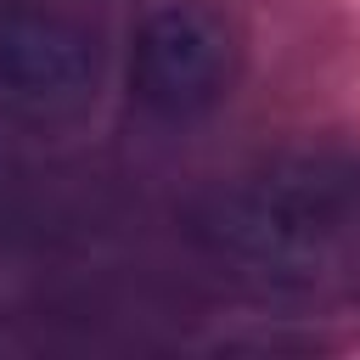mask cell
Segmentation results:
<instances>
[{"mask_svg": "<svg viewBox=\"0 0 360 360\" xmlns=\"http://www.w3.org/2000/svg\"><path fill=\"white\" fill-rule=\"evenodd\" d=\"M191 236L225 270L264 287H338L360 276V152L309 146L214 186Z\"/></svg>", "mask_w": 360, "mask_h": 360, "instance_id": "cell-1", "label": "cell"}, {"mask_svg": "<svg viewBox=\"0 0 360 360\" xmlns=\"http://www.w3.org/2000/svg\"><path fill=\"white\" fill-rule=\"evenodd\" d=\"M242 68L236 28L202 0H169L141 17L129 39V96L163 124L214 112Z\"/></svg>", "mask_w": 360, "mask_h": 360, "instance_id": "cell-2", "label": "cell"}, {"mask_svg": "<svg viewBox=\"0 0 360 360\" xmlns=\"http://www.w3.org/2000/svg\"><path fill=\"white\" fill-rule=\"evenodd\" d=\"M101 51L90 22L56 0H0V90L34 107L90 96Z\"/></svg>", "mask_w": 360, "mask_h": 360, "instance_id": "cell-3", "label": "cell"}, {"mask_svg": "<svg viewBox=\"0 0 360 360\" xmlns=\"http://www.w3.org/2000/svg\"><path fill=\"white\" fill-rule=\"evenodd\" d=\"M6 208H11V152L0 141V219H6Z\"/></svg>", "mask_w": 360, "mask_h": 360, "instance_id": "cell-4", "label": "cell"}, {"mask_svg": "<svg viewBox=\"0 0 360 360\" xmlns=\"http://www.w3.org/2000/svg\"><path fill=\"white\" fill-rule=\"evenodd\" d=\"M6 343H11V338H6V326H0V349H6Z\"/></svg>", "mask_w": 360, "mask_h": 360, "instance_id": "cell-5", "label": "cell"}]
</instances>
